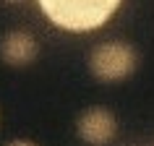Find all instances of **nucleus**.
<instances>
[{"mask_svg": "<svg viewBox=\"0 0 154 146\" xmlns=\"http://www.w3.org/2000/svg\"><path fill=\"white\" fill-rule=\"evenodd\" d=\"M5 146H37V144L29 141V138H13V141H8Z\"/></svg>", "mask_w": 154, "mask_h": 146, "instance_id": "obj_5", "label": "nucleus"}, {"mask_svg": "<svg viewBox=\"0 0 154 146\" xmlns=\"http://www.w3.org/2000/svg\"><path fill=\"white\" fill-rule=\"evenodd\" d=\"M123 0H37L42 16L68 34L97 32L118 13Z\"/></svg>", "mask_w": 154, "mask_h": 146, "instance_id": "obj_1", "label": "nucleus"}, {"mask_svg": "<svg viewBox=\"0 0 154 146\" xmlns=\"http://www.w3.org/2000/svg\"><path fill=\"white\" fill-rule=\"evenodd\" d=\"M5 3H21V0H5Z\"/></svg>", "mask_w": 154, "mask_h": 146, "instance_id": "obj_6", "label": "nucleus"}, {"mask_svg": "<svg viewBox=\"0 0 154 146\" xmlns=\"http://www.w3.org/2000/svg\"><path fill=\"white\" fill-rule=\"evenodd\" d=\"M89 73L102 84H118L125 81L138 68V55L128 42H99L89 52Z\"/></svg>", "mask_w": 154, "mask_h": 146, "instance_id": "obj_2", "label": "nucleus"}, {"mask_svg": "<svg viewBox=\"0 0 154 146\" xmlns=\"http://www.w3.org/2000/svg\"><path fill=\"white\" fill-rule=\"evenodd\" d=\"M39 57V42L26 29H11L0 39V60L11 68H29Z\"/></svg>", "mask_w": 154, "mask_h": 146, "instance_id": "obj_4", "label": "nucleus"}, {"mask_svg": "<svg viewBox=\"0 0 154 146\" xmlns=\"http://www.w3.org/2000/svg\"><path fill=\"white\" fill-rule=\"evenodd\" d=\"M76 133L89 146H107L118 136V117L107 107H89L79 115Z\"/></svg>", "mask_w": 154, "mask_h": 146, "instance_id": "obj_3", "label": "nucleus"}]
</instances>
